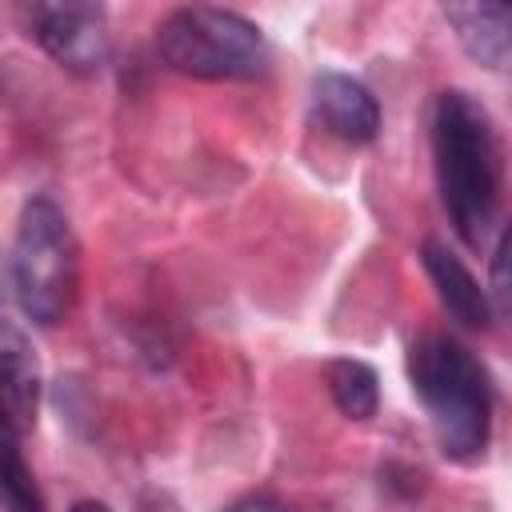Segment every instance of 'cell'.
I'll return each mask as SVG.
<instances>
[{"label":"cell","mask_w":512,"mask_h":512,"mask_svg":"<svg viewBox=\"0 0 512 512\" xmlns=\"http://www.w3.org/2000/svg\"><path fill=\"white\" fill-rule=\"evenodd\" d=\"M432 164L444 212L464 244H480L500 208V140L488 108L468 92H440L432 104Z\"/></svg>","instance_id":"6da1fadb"},{"label":"cell","mask_w":512,"mask_h":512,"mask_svg":"<svg viewBox=\"0 0 512 512\" xmlns=\"http://www.w3.org/2000/svg\"><path fill=\"white\" fill-rule=\"evenodd\" d=\"M408 380L448 460L472 464L488 448L492 388L480 360L448 332H424L408 348Z\"/></svg>","instance_id":"7a4b0ae2"},{"label":"cell","mask_w":512,"mask_h":512,"mask_svg":"<svg viewBox=\"0 0 512 512\" xmlns=\"http://www.w3.org/2000/svg\"><path fill=\"white\" fill-rule=\"evenodd\" d=\"M8 272H12L16 304L32 324L52 328L68 316L80 280V248L68 216L52 200L36 196L24 204Z\"/></svg>","instance_id":"3957f363"},{"label":"cell","mask_w":512,"mask_h":512,"mask_svg":"<svg viewBox=\"0 0 512 512\" xmlns=\"http://www.w3.org/2000/svg\"><path fill=\"white\" fill-rule=\"evenodd\" d=\"M156 52L168 68L196 80H252L272 60L264 32L228 8L168 12L156 28Z\"/></svg>","instance_id":"277c9868"},{"label":"cell","mask_w":512,"mask_h":512,"mask_svg":"<svg viewBox=\"0 0 512 512\" xmlns=\"http://www.w3.org/2000/svg\"><path fill=\"white\" fill-rule=\"evenodd\" d=\"M32 36L68 72L92 76L108 60V16L100 4L64 0L32 8Z\"/></svg>","instance_id":"5b68a950"},{"label":"cell","mask_w":512,"mask_h":512,"mask_svg":"<svg viewBox=\"0 0 512 512\" xmlns=\"http://www.w3.org/2000/svg\"><path fill=\"white\" fill-rule=\"evenodd\" d=\"M312 112L324 132L348 140V144H368L380 132V104L376 96L344 76V72H320L312 84Z\"/></svg>","instance_id":"8992f818"},{"label":"cell","mask_w":512,"mask_h":512,"mask_svg":"<svg viewBox=\"0 0 512 512\" xmlns=\"http://www.w3.org/2000/svg\"><path fill=\"white\" fill-rule=\"evenodd\" d=\"M444 20L476 64L512 72V4H444Z\"/></svg>","instance_id":"52a82bcc"},{"label":"cell","mask_w":512,"mask_h":512,"mask_svg":"<svg viewBox=\"0 0 512 512\" xmlns=\"http://www.w3.org/2000/svg\"><path fill=\"white\" fill-rule=\"evenodd\" d=\"M424 272L436 284V296L456 324L476 332L492 324V296L480 288V280L464 268V260L452 248H444L440 240H424Z\"/></svg>","instance_id":"ba28073f"},{"label":"cell","mask_w":512,"mask_h":512,"mask_svg":"<svg viewBox=\"0 0 512 512\" xmlns=\"http://www.w3.org/2000/svg\"><path fill=\"white\" fill-rule=\"evenodd\" d=\"M0 360H4V408H8L4 428L20 432L36 420V408H40V368H36L32 344L20 336L16 324H4L0 332Z\"/></svg>","instance_id":"9c48e42d"},{"label":"cell","mask_w":512,"mask_h":512,"mask_svg":"<svg viewBox=\"0 0 512 512\" xmlns=\"http://www.w3.org/2000/svg\"><path fill=\"white\" fill-rule=\"evenodd\" d=\"M324 376H328V392H332L336 408L348 420L376 416V408H380V380H376V372L364 360H352V356L332 360Z\"/></svg>","instance_id":"30bf717a"},{"label":"cell","mask_w":512,"mask_h":512,"mask_svg":"<svg viewBox=\"0 0 512 512\" xmlns=\"http://www.w3.org/2000/svg\"><path fill=\"white\" fill-rule=\"evenodd\" d=\"M4 504L8 512H44L40 488L20 456V432L4 428Z\"/></svg>","instance_id":"8fae6325"},{"label":"cell","mask_w":512,"mask_h":512,"mask_svg":"<svg viewBox=\"0 0 512 512\" xmlns=\"http://www.w3.org/2000/svg\"><path fill=\"white\" fill-rule=\"evenodd\" d=\"M492 308L512 328V224L504 228V236L496 244V256H492Z\"/></svg>","instance_id":"7c38bea8"},{"label":"cell","mask_w":512,"mask_h":512,"mask_svg":"<svg viewBox=\"0 0 512 512\" xmlns=\"http://www.w3.org/2000/svg\"><path fill=\"white\" fill-rule=\"evenodd\" d=\"M224 512H284L272 496H264V492H252V496H240V500H232Z\"/></svg>","instance_id":"4fadbf2b"},{"label":"cell","mask_w":512,"mask_h":512,"mask_svg":"<svg viewBox=\"0 0 512 512\" xmlns=\"http://www.w3.org/2000/svg\"><path fill=\"white\" fill-rule=\"evenodd\" d=\"M72 512H112V508L100 500H80V504H72Z\"/></svg>","instance_id":"5bb4252c"}]
</instances>
